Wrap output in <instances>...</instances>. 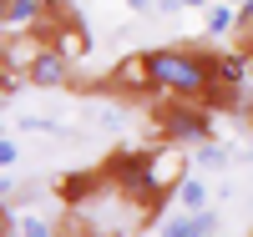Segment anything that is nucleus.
<instances>
[{"label":"nucleus","mask_w":253,"mask_h":237,"mask_svg":"<svg viewBox=\"0 0 253 237\" xmlns=\"http://www.w3.org/2000/svg\"><path fill=\"white\" fill-rule=\"evenodd\" d=\"M101 177L112 192H122L132 207H142L147 217L172 202V187L182 182V146L162 141L157 152H137V146H117V152L101 162Z\"/></svg>","instance_id":"obj_1"},{"label":"nucleus","mask_w":253,"mask_h":237,"mask_svg":"<svg viewBox=\"0 0 253 237\" xmlns=\"http://www.w3.org/2000/svg\"><path fill=\"white\" fill-rule=\"evenodd\" d=\"M218 66V51H203V46H157V51H142V71L152 96H182V101H203L208 81H213Z\"/></svg>","instance_id":"obj_2"},{"label":"nucleus","mask_w":253,"mask_h":237,"mask_svg":"<svg viewBox=\"0 0 253 237\" xmlns=\"http://www.w3.org/2000/svg\"><path fill=\"white\" fill-rule=\"evenodd\" d=\"M152 132L172 146H198L213 136V111L203 101H182V96H162L152 106Z\"/></svg>","instance_id":"obj_3"},{"label":"nucleus","mask_w":253,"mask_h":237,"mask_svg":"<svg viewBox=\"0 0 253 237\" xmlns=\"http://www.w3.org/2000/svg\"><path fill=\"white\" fill-rule=\"evenodd\" d=\"M71 61L61 46H46V40H31V56H26V81L41 86V91H56V86H71Z\"/></svg>","instance_id":"obj_4"},{"label":"nucleus","mask_w":253,"mask_h":237,"mask_svg":"<svg viewBox=\"0 0 253 237\" xmlns=\"http://www.w3.org/2000/svg\"><path fill=\"white\" fill-rule=\"evenodd\" d=\"M157 232L162 237H208V232H218V212L213 207H182L177 217H167Z\"/></svg>","instance_id":"obj_5"},{"label":"nucleus","mask_w":253,"mask_h":237,"mask_svg":"<svg viewBox=\"0 0 253 237\" xmlns=\"http://www.w3.org/2000/svg\"><path fill=\"white\" fill-rule=\"evenodd\" d=\"M233 31H238V5H233V0H218V5L208 0V35L223 40V35H233Z\"/></svg>","instance_id":"obj_6"},{"label":"nucleus","mask_w":253,"mask_h":237,"mask_svg":"<svg viewBox=\"0 0 253 237\" xmlns=\"http://www.w3.org/2000/svg\"><path fill=\"white\" fill-rule=\"evenodd\" d=\"M172 202H177V207H208V182H203V177H182V182L172 187Z\"/></svg>","instance_id":"obj_7"},{"label":"nucleus","mask_w":253,"mask_h":237,"mask_svg":"<svg viewBox=\"0 0 253 237\" xmlns=\"http://www.w3.org/2000/svg\"><path fill=\"white\" fill-rule=\"evenodd\" d=\"M20 81H26V61H20L15 51L0 46V91H15Z\"/></svg>","instance_id":"obj_8"},{"label":"nucleus","mask_w":253,"mask_h":237,"mask_svg":"<svg viewBox=\"0 0 253 237\" xmlns=\"http://www.w3.org/2000/svg\"><path fill=\"white\" fill-rule=\"evenodd\" d=\"M10 232H20V237H56V222L31 217V212H15V217H10Z\"/></svg>","instance_id":"obj_9"},{"label":"nucleus","mask_w":253,"mask_h":237,"mask_svg":"<svg viewBox=\"0 0 253 237\" xmlns=\"http://www.w3.org/2000/svg\"><path fill=\"white\" fill-rule=\"evenodd\" d=\"M41 15V0H10V31H31Z\"/></svg>","instance_id":"obj_10"},{"label":"nucleus","mask_w":253,"mask_h":237,"mask_svg":"<svg viewBox=\"0 0 253 237\" xmlns=\"http://www.w3.org/2000/svg\"><path fill=\"white\" fill-rule=\"evenodd\" d=\"M198 162H203V167H223L228 152H223V146H213V136H208V141H198Z\"/></svg>","instance_id":"obj_11"},{"label":"nucleus","mask_w":253,"mask_h":237,"mask_svg":"<svg viewBox=\"0 0 253 237\" xmlns=\"http://www.w3.org/2000/svg\"><path fill=\"white\" fill-rule=\"evenodd\" d=\"M15 157H20V152H15V141H10V136H0V167H15Z\"/></svg>","instance_id":"obj_12"},{"label":"nucleus","mask_w":253,"mask_h":237,"mask_svg":"<svg viewBox=\"0 0 253 237\" xmlns=\"http://www.w3.org/2000/svg\"><path fill=\"white\" fill-rule=\"evenodd\" d=\"M10 217H15V212L5 207V197H0V232H10Z\"/></svg>","instance_id":"obj_13"},{"label":"nucleus","mask_w":253,"mask_h":237,"mask_svg":"<svg viewBox=\"0 0 253 237\" xmlns=\"http://www.w3.org/2000/svg\"><path fill=\"white\" fill-rule=\"evenodd\" d=\"M0 31H10V0H0Z\"/></svg>","instance_id":"obj_14"},{"label":"nucleus","mask_w":253,"mask_h":237,"mask_svg":"<svg viewBox=\"0 0 253 237\" xmlns=\"http://www.w3.org/2000/svg\"><path fill=\"white\" fill-rule=\"evenodd\" d=\"M182 5H208V0H177V10H182Z\"/></svg>","instance_id":"obj_15"},{"label":"nucleus","mask_w":253,"mask_h":237,"mask_svg":"<svg viewBox=\"0 0 253 237\" xmlns=\"http://www.w3.org/2000/svg\"><path fill=\"white\" fill-rule=\"evenodd\" d=\"M233 5H238V0H233Z\"/></svg>","instance_id":"obj_16"}]
</instances>
